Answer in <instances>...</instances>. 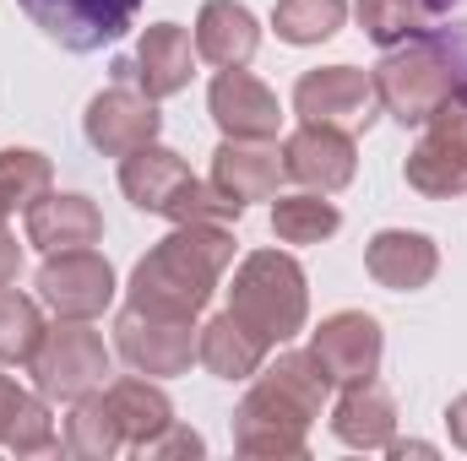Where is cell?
Wrapping results in <instances>:
<instances>
[{"label":"cell","mask_w":467,"mask_h":461,"mask_svg":"<svg viewBox=\"0 0 467 461\" xmlns=\"http://www.w3.org/2000/svg\"><path fill=\"white\" fill-rule=\"evenodd\" d=\"M327 369L316 353H277L250 374V391L234 413V446L244 456H305L310 451V424L327 407Z\"/></svg>","instance_id":"1"},{"label":"cell","mask_w":467,"mask_h":461,"mask_svg":"<svg viewBox=\"0 0 467 461\" xmlns=\"http://www.w3.org/2000/svg\"><path fill=\"white\" fill-rule=\"evenodd\" d=\"M234 266V233L223 223H174L169 239H158L136 271H130V304L158 315H202Z\"/></svg>","instance_id":"2"},{"label":"cell","mask_w":467,"mask_h":461,"mask_svg":"<svg viewBox=\"0 0 467 461\" xmlns=\"http://www.w3.org/2000/svg\"><path fill=\"white\" fill-rule=\"evenodd\" d=\"M119 190L136 212L169 218V223H239L244 207L223 196L213 179H196L191 163L158 141L119 158Z\"/></svg>","instance_id":"3"},{"label":"cell","mask_w":467,"mask_h":461,"mask_svg":"<svg viewBox=\"0 0 467 461\" xmlns=\"http://www.w3.org/2000/svg\"><path fill=\"white\" fill-rule=\"evenodd\" d=\"M229 315L244 321L266 347L294 343L310 321V282L305 266L288 250H250L234 266V288H229Z\"/></svg>","instance_id":"4"},{"label":"cell","mask_w":467,"mask_h":461,"mask_svg":"<svg viewBox=\"0 0 467 461\" xmlns=\"http://www.w3.org/2000/svg\"><path fill=\"white\" fill-rule=\"evenodd\" d=\"M375 77V98H380V115H391L397 125H430L435 109L451 98V87L462 82L451 55L413 38V44H397L386 49V60L369 71Z\"/></svg>","instance_id":"5"},{"label":"cell","mask_w":467,"mask_h":461,"mask_svg":"<svg viewBox=\"0 0 467 461\" xmlns=\"http://www.w3.org/2000/svg\"><path fill=\"white\" fill-rule=\"evenodd\" d=\"M33 391L49 402H82L93 391H104L109 374V347L88 321H60L44 332V347L33 353Z\"/></svg>","instance_id":"6"},{"label":"cell","mask_w":467,"mask_h":461,"mask_svg":"<svg viewBox=\"0 0 467 461\" xmlns=\"http://www.w3.org/2000/svg\"><path fill=\"white\" fill-rule=\"evenodd\" d=\"M196 343H202V326H196L191 315H158V310L125 304L119 321H115L119 358H125L136 374H152V380L185 374V369L196 364Z\"/></svg>","instance_id":"7"},{"label":"cell","mask_w":467,"mask_h":461,"mask_svg":"<svg viewBox=\"0 0 467 461\" xmlns=\"http://www.w3.org/2000/svg\"><path fill=\"white\" fill-rule=\"evenodd\" d=\"M33 288H38V304H49L60 321H93L115 304V266L93 244L55 250V255H44Z\"/></svg>","instance_id":"8"},{"label":"cell","mask_w":467,"mask_h":461,"mask_svg":"<svg viewBox=\"0 0 467 461\" xmlns=\"http://www.w3.org/2000/svg\"><path fill=\"white\" fill-rule=\"evenodd\" d=\"M16 5L44 38H55L71 55H93L115 44L141 16V0H16Z\"/></svg>","instance_id":"9"},{"label":"cell","mask_w":467,"mask_h":461,"mask_svg":"<svg viewBox=\"0 0 467 461\" xmlns=\"http://www.w3.org/2000/svg\"><path fill=\"white\" fill-rule=\"evenodd\" d=\"M294 115L310 119V125H337V130H369L380 115V98H375V77L369 71H353V66H321V71H305L294 82Z\"/></svg>","instance_id":"10"},{"label":"cell","mask_w":467,"mask_h":461,"mask_svg":"<svg viewBox=\"0 0 467 461\" xmlns=\"http://www.w3.org/2000/svg\"><path fill=\"white\" fill-rule=\"evenodd\" d=\"M191 71H196V44L180 22H152L141 38H136V55L115 60V82L119 87H141L147 98H174L191 87Z\"/></svg>","instance_id":"11"},{"label":"cell","mask_w":467,"mask_h":461,"mask_svg":"<svg viewBox=\"0 0 467 461\" xmlns=\"http://www.w3.org/2000/svg\"><path fill=\"white\" fill-rule=\"evenodd\" d=\"M310 353L327 369L332 385H353V380H375L380 358H386V332L375 315L364 310H337L310 332Z\"/></svg>","instance_id":"12"},{"label":"cell","mask_w":467,"mask_h":461,"mask_svg":"<svg viewBox=\"0 0 467 461\" xmlns=\"http://www.w3.org/2000/svg\"><path fill=\"white\" fill-rule=\"evenodd\" d=\"M283 163H288V179H299L305 190H321V196H337L348 190L353 174H358V147H353L348 130L337 125H299L288 141H283Z\"/></svg>","instance_id":"13"},{"label":"cell","mask_w":467,"mask_h":461,"mask_svg":"<svg viewBox=\"0 0 467 461\" xmlns=\"http://www.w3.org/2000/svg\"><path fill=\"white\" fill-rule=\"evenodd\" d=\"M82 130H88L93 152H104V158H125V152L158 141L163 115H158V98H147L141 87H119L115 82L109 93H99V98L88 104Z\"/></svg>","instance_id":"14"},{"label":"cell","mask_w":467,"mask_h":461,"mask_svg":"<svg viewBox=\"0 0 467 461\" xmlns=\"http://www.w3.org/2000/svg\"><path fill=\"white\" fill-rule=\"evenodd\" d=\"M207 109L218 119V130L234 141H272L277 125H283V104L266 82H255L244 66H229L213 77L207 87Z\"/></svg>","instance_id":"15"},{"label":"cell","mask_w":467,"mask_h":461,"mask_svg":"<svg viewBox=\"0 0 467 461\" xmlns=\"http://www.w3.org/2000/svg\"><path fill=\"white\" fill-rule=\"evenodd\" d=\"M364 271L386 293H419L441 271V244L430 233H413V229H380L364 244Z\"/></svg>","instance_id":"16"},{"label":"cell","mask_w":467,"mask_h":461,"mask_svg":"<svg viewBox=\"0 0 467 461\" xmlns=\"http://www.w3.org/2000/svg\"><path fill=\"white\" fill-rule=\"evenodd\" d=\"M283 179H288V163H283V152L272 141H234V136H223V147L213 152V185L223 196H234L239 207L277 201Z\"/></svg>","instance_id":"17"},{"label":"cell","mask_w":467,"mask_h":461,"mask_svg":"<svg viewBox=\"0 0 467 461\" xmlns=\"http://www.w3.org/2000/svg\"><path fill=\"white\" fill-rule=\"evenodd\" d=\"M332 435L353 451H386L397 440V402L380 380H353L343 385L332 407Z\"/></svg>","instance_id":"18"},{"label":"cell","mask_w":467,"mask_h":461,"mask_svg":"<svg viewBox=\"0 0 467 461\" xmlns=\"http://www.w3.org/2000/svg\"><path fill=\"white\" fill-rule=\"evenodd\" d=\"M104 239V212L88 201V196H38L27 207V244L55 255V250H82V244H99Z\"/></svg>","instance_id":"19"},{"label":"cell","mask_w":467,"mask_h":461,"mask_svg":"<svg viewBox=\"0 0 467 461\" xmlns=\"http://www.w3.org/2000/svg\"><path fill=\"white\" fill-rule=\"evenodd\" d=\"M261 49V22L250 16V5L239 0H207L196 16V55L213 60L218 71L229 66H250Z\"/></svg>","instance_id":"20"},{"label":"cell","mask_w":467,"mask_h":461,"mask_svg":"<svg viewBox=\"0 0 467 461\" xmlns=\"http://www.w3.org/2000/svg\"><path fill=\"white\" fill-rule=\"evenodd\" d=\"M104 396H109V413L119 418V435H125V446H130V451H147V446L174 424V402H169V391H163L152 374H125V380H109V385H104Z\"/></svg>","instance_id":"21"},{"label":"cell","mask_w":467,"mask_h":461,"mask_svg":"<svg viewBox=\"0 0 467 461\" xmlns=\"http://www.w3.org/2000/svg\"><path fill=\"white\" fill-rule=\"evenodd\" d=\"M0 446L16 451V456H44V451H55L49 396L22 391L11 374H0Z\"/></svg>","instance_id":"22"},{"label":"cell","mask_w":467,"mask_h":461,"mask_svg":"<svg viewBox=\"0 0 467 461\" xmlns=\"http://www.w3.org/2000/svg\"><path fill=\"white\" fill-rule=\"evenodd\" d=\"M266 353H272V347L261 343L244 321H234L229 310H223V315H213V321L202 326L196 364H207L218 380H250V374L266 364Z\"/></svg>","instance_id":"23"},{"label":"cell","mask_w":467,"mask_h":461,"mask_svg":"<svg viewBox=\"0 0 467 461\" xmlns=\"http://www.w3.org/2000/svg\"><path fill=\"white\" fill-rule=\"evenodd\" d=\"M402 174H408V185H413L419 196H430V201L462 196L467 190V147L451 141V136H441V130H424V141L408 152Z\"/></svg>","instance_id":"24"},{"label":"cell","mask_w":467,"mask_h":461,"mask_svg":"<svg viewBox=\"0 0 467 461\" xmlns=\"http://www.w3.org/2000/svg\"><path fill=\"white\" fill-rule=\"evenodd\" d=\"M66 451L82 456V461H109L115 451H125L119 418L109 413V396H104V391L71 402V418H66Z\"/></svg>","instance_id":"25"},{"label":"cell","mask_w":467,"mask_h":461,"mask_svg":"<svg viewBox=\"0 0 467 461\" xmlns=\"http://www.w3.org/2000/svg\"><path fill=\"white\" fill-rule=\"evenodd\" d=\"M343 229V212L321 196V190H305V196H277L272 201V233L283 244H321Z\"/></svg>","instance_id":"26"},{"label":"cell","mask_w":467,"mask_h":461,"mask_svg":"<svg viewBox=\"0 0 467 461\" xmlns=\"http://www.w3.org/2000/svg\"><path fill=\"white\" fill-rule=\"evenodd\" d=\"M358 27L369 44L380 49H397V44H413L435 27V11L424 0H358Z\"/></svg>","instance_id":"27"},{"label":"cell","mask_w":467,"mask_h":461,"mask_svg":"<svg viewBox=\"0 0 467 461\" xmlns=\"http://www.w3.org/2000/svg\"><path fill=\"white\" fill-rule=\"evenodd\" d=\"M348 22V0H277L272 27L283 44H327L337 27Z\"/></svg>","instance_id":"28"},{"label":"cell","mask_w":467,"mask_h":461,"mask_svg":"<svg viewBox=\"0 0 467 461\" xmlns=\"http://www.w3.org/2000/svg\"><path fill=\"white\" fill-rule=\"evenodd\" d=\"M44 310L27 293L0 288V364H33V353L44 347Z\"/></svg>","instance_id":"29"},{"label":"cell","mask_w":467,"mask_h":461,"mask_svg":"<svg viewBox=\"0 0 467 461\" xmlns=\"http://www.w3.org/2000/svg\"><path fill=\"white\" fill-rule=\"evenodd\" d=\"M49 185H55V169H49V158L44 152H33V147H5L0 152V207L5 212H27L38 196H49Z\"/></svg>","instance_id":"30"},{"label":"cell","mask_w":467,"mask_h":461,"mask_svg":"<svg viewBox=\"0 0 467 461\" xmlns=\"http://www.w3.org/2000/svg\"><path fill=\"white\" fill-rule=\"evenodd\" d=\"M202 451H207V446H202V435H196V429H185V424H169V429H163V435H158V440L141 451V456L174 461V456H202Z\"/></svg>","instance_id":"31"},{"label":"cell","mask_w":467,"mask_h":461,"mask_svg":"<svg viewBox=\"0 0 467 461\" xmlns=\"http://www.w3.org/2000/svg\"><path fill=\"white\" fill-rule=\"evenodd\" d=\"M430 130H441V136H451V141L467 147V82L451 87V98H446V104L435 109V119H430Z\"/></svg>","instance_id":"32"},{"label":"cell","mask_w":467,"mask_h":461,"mask_svg":"<svg viewBox=\"0 0 467 461\" xmlns=\"http://www.w3.org/2000/svg\"><path fill=\"white\" fill-rule=\"evenodd\" d=\"M16 271H22V244H16L11 229H0V288H11Z\"/></svg>","instance_id":"33"},{"label":"cell","mask_w":467,"mask_h":461,"mask_svg":"<svg viewBox=\"0 0 467 461\" xmlns=\"http://www.w3.org/2000/svg\"><path fill=\"white\" fill-rule=\"evenodd\" d=\"M446 429H451V446H462L467 451V391L446 407Z\"/></svg>","instance_id":"34"},{"label":"cell","mask_w":467,"mask_h":461,"mask_svg":"<svg viewBox=\"0 0 467 461\" xmlns=\"http://www.w3.org/2000/svg\"><path fill=\"white\" fill-rule=\"evenodd\" d=\"M386 451H391V456H435V446H424V440H408V446H402V440H391Z\"/></svg>","instance_id":"35"},{"label":"cell","mask_w":467,"mask_h":461,"mask_svg":"<svg viewBox=\"0 0 467 461\" xmlns=\"http://www.w3.org/2000/svg\"><path fill=\"white\" fill-rule=\"evenodd\" d=\"M0 229H5V207H0Z\"/></svg>","instance_id":"36"}]
</instances>
